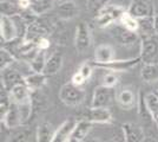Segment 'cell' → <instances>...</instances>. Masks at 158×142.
Listing matches in <instances>:
<instances>
[{"instance_id": "obj_5", "label": "cell", "mask_w": 158, "mask_h": 142, "mask_svg": "<svg viewBox=\"0 0 158 142\" xmlns=\"http://www.w3.org/2000/svg\"><path fill=\"white\" fill-rule=\"evenodd\" d=\"M92 44V34L90 26L85 21H80L76 27L74 34V46L78 54H84Z\"/></svg>"}, {"instance_id": "obj_15", "label": "cell", "mask_w": 158, "mask_h": 142, "mask_svg": "<svg viewBox=\"0 0 158 142\" xmlns=\"http://www.w3.org/2000/svg\"><path fill=\"white\" fill-rule=\"evenodd\" d=\"M87 121L92 123H111L112 114L109 108H91L86 111V115L84 117Z\"/></svg>"}, {"instance_id": "obj_27", "label": "cell", "mask_w": 158, "mask_h": 142, "mask_svg": "<svg viewBox=\"0 0 158 142\" xmlns=\"http://www.w3.org/2000/svg\"><path fill=\"white\" fill-rule=\"evenodd\" d=\"M145 103L155 124L158 127V95L157 93H149L145 95Z\"/></svg>"}, {"instance_id": "obj_26", "label": "cell", "mask_w": 158, "mask_h": 142, "mask_svg": "<svg viewBox=\"0 0 158 142\" xmlns=\"http://www.w3.org/2000/svg\"><path fill=\"white\" fill-rule=\"evenodd\" d=\"M54 6V0H31L30 11L35 15H41L50 12Z\"/></svg>"}, {"instance_id": "obj_22", "label": "cell", "mask_w": 158, "mask_h": 142, "mask_svg": "<svg viewBox=\"0 0 158 142\" xmlns=\"http://www.w3.org/2000/svg\"><path fill=\"white\" fill-rule=\"evenodd\" d=\"M56 130L53 129L52 124L50 122H41L37 127V142H52L54 137Z\"/></svg>"}, {"instance_id": "obj_25", "label": "cell", "mask_w": 158, "mask_h": 142, "mask_svg": "<svg viewBox=\"0 0 158 142\" xmlns=\"http://www.w3.org/2000/svg\"><path fill=\"white\" fill-rule=\"evenodd\" d=\"M0 11L4 17H17L21 13V8L18 5V1L13 0H0Z\"/></svg>"}, {"instance_id": "obj_37", "label": "cell", "mask_w": 158, "mask_h": 142, "mask_svg": "<svg viewBox=\"0 0 158 142\" xmlns=\"http://www.w3.org/2000/svg\"><path fill=\"white\" fill-rule=\"evenodd\" d=\"M50 46H51V41H50V39H48L47 37L41 38V39L37 43V47H38L39 50H41V51H46Z\"/></svg>"}, {"instance_id": "obj_4", "label": "cell", "mask_w": 158, "mask_h": 142, "mask_svg": "<svg viewBox=\"0 0 158 142\" xmlns=\"http://www.w3.org/2000/svg\"><path fill=\"white\" fill-rule=\"evenodd\" d=\"M110 33H111L112 38L117 41L119 45L125 47L133 46L140 39L137 32L130 31L120 24H113L110 28Z\"/></svg>"}, {"instance_id": "obj_45", "label": "cell", "mask_w": 158, "mask_h": 142, "mask_svg": "<svg viewBox=\"0 0 158 142\" xmlns=\"http://www.w3.org/2000/svg\"><path fill=\"white\" fill-rule=\"evenodd\" d=\"M156 93H157V95H158V91H156Z\"/></svg>"}, {"instance_id": "obj_6", "label": "cell", "mask_w": 158, "mask_h": 142, "mask_svg": "<svg viewBox=\"0 0 158 142\" xmlns=\"http://www.w3.org/2000/svg\"><path fill=\"white\" fill-rule=\"evenodd\" d=\"M140 62V57L129 58V59H113L109 63H96L94 61L90 62L93 67L100 69H106L111 72H125L130 71Z\"/></svg>"}, {"instance_id": "obj_28", "label": "cell", "mask_w": 158, "mask_h": 142, "mask_svg": "<svg viewBox=\"0 0 158 142\" xmlns=\"http://www.w3.org/2000/svg\"><path fill=\"white\" fill-rule=\"evenodd\" d=\"M46 54L45 51H41V50H38L37 54L33 56V58L28 62V65H30V69L32 72H43L44 71V68L46 65Z\"/></svg>"}, {"instance_id": "obj_42", "label": "cell", "mask_w": 158, "mask_h": 142, "mask_svg": "<svg viewBox=\"0 0 158 142\" xmlns=\"http://www.w3.org/2000/svg\"><path fill=\"white\" fill-rule=\"evenodd\" d=\"M111 142H125V141H124V137H122L120 140H112Z\"/></svg>"}, {"instance_id": "obj_41", "label": "cell", "mask_w": 158, "mask_h": 142, "mask_svg": "<svg viewBox=\"0 0 158 142\" xmlns=\"http://www.w3.org/2000/svg\"><path fill=\"white\" fill-rule=\"evenodd\" d=\"M86 142H103L100 139H97V137H94V139H89Z\"/></svg>"}, {"instance_id": "obj_13", "label": "cell", "mask_w": 158, "mask_h": 142, "mask_svg": "<svg viewBox=\"0 0 158 142\" xmlns=\"http://www.w3.org/2000/svg\"><path fill=\"white\" fill-rule=\"evenodd\" d=\"M1 124H4L7 129L10 130H14V129L19 128L23 124V118H21V114H20L19 105L17 103L12 102L11 107L6 113V115L1 118Z\"/></svg>"}, {"instance_id": "obj_43", "label": "cell", "mask_w": 158, "mask_h": 142, "mask_svg": "<svg viewBox=\"0 0 158 142\" xmlns=\"http://www.w3.org/2000/svg\"><path fill=\"white\" fill-rule=\"evenodd\" d=\"M66 142H80V141H77V140H74V139H72V137H70Z\"/></svg>"}, {"instance_id": "obj_46", "label": "cell", "mask_w": 158, "mask_h": 142, "mask_svg": "<svg viewBox=\"0 0 158 142\" xmlns=\"http://www.w3.org/2000/svg\"><path fill=\"white\" fill-rule=\"evenodd\" d=\"M157 128H158V127H157Z\"/></svg>"}, {"instance_id": "obj_14", "label": "cell", "mask_w": 158, "mask_h": 142, "mask_svg": "<svg viewBox=\"0 0 158 142\" xmlns=\"http://www.w3.org/2000/svg\"><path fill=\"white\" fill-rule=\"evenodd\" d=\"M54 5H56L57 15L63 20L73 19L79 12L78 7L72 0H60L58 2H54Z\"/></svg>"}, {"instance_id": "obj_19", "label": "cell", "mask_w": 158, "mask_h": 142, "mask_svg": "<svg viewBox=\"0 0 158 142\" xmlns=\"http://www.w3.org/2000/svg\"><path fill=\"white\" fill-rule=\"evenodd\" d=\"M47 81V76L43 72H31L25 76L24 83L31 91H38L43 88Z\"/></svg>"}, {"instance_id": "obj_40", "label": "cell", "mask_w": 158, "mask_h": 142, "mask_svg": "<svg viewBox=\"0 0 158 142\" xmlns=\"http://www.w3.org/2000/svg\"><path fill=\"white\" fill-rule=\"evenodd\" d=\"M143 142H158V139L152 137V136H149V137H145V140Z\"/></svg>"}, {"instance_id": "obj_21", "label": "cell", "mask_w": 158, "mask_h": 142, "mask_svg": "<svg viewBox=\"0 0 158 142\" xmlns=\"http://www.w3.org/2000/svg\"><path fill=\"white\" fill-rule=\"evenodd\" d=\"M116 100H117V103L119 104V107L123 109H126V110L132 109L136 105V96H135L132 90L127 88L122 89L117 94Z\"/></svg>"}, {"instance_id": "obj_39", "label": "cell", "mask_w": 158, "mask_h": 142, "mask_svg": "<svg viewBox=\"0 0 158 142\" xmlns=\"http://www.w3.org/2000/svg\"><path fill=\"white\" fill-rule=\"evenodd\" d=\"M153 28H155V33L158 36V13H155L153 15Z\"/></svg>"}, {"instance_id": "obj_8", "label": "cell", "mask_w": 158, "mask_h": 142, "mask_svg": "<svg viewBox=\"0 0 158 142\" xmlns=\"http://www.w3.org/2000/svg\"><path fill=\"white\" fill-rule=\"evenodd\" d=\"M0 34L4 43H10L19 38V27L14 21V17H4L0 18Z\"/></svg>"}, {"instance_id": "obj_3", "label": "cell", "mask_w": 158, "mask_h": 142, "mask_svg": "<svg viewBox=\"0 0 158 142\" xmlns=\"http://www.w3.org/2000/svg\"><path fill=\"white\" fill-rule=\"evenodd\" d=\"M140 61L143 64L158 63V36H151L140 39Z\"/></svg>"}, {"instance_id": "obj_34", "label": "cell", "mask_w": 158, "mask_h": 142, "mask_svg": "<svg viewBox=\"0 0 158 142\" xmlns=\"http://www.w3.org/2000/svg\"><path fill=\"white\" fill-rule=\"evenodd\" d=\"M103 85L105 87H109V88H114L117 84H118V77L116 76L114 72H106L104 76H103Z\"/></svg>"}, {"instance_id": "obj_35", "label": "cell", "mask_w": 158, "mask_h": 142, "mask_svg": "<svg viewBox=\"0 0 158 142\" xmlns=\"http://www.w3.org/2000/svg\"><path fill=\"white\" fill-rule=\"evenodd\" d=\"M80 74L85 77L86 80H89L91 76H92V71H93V65L90 63V62H85L80 65V68L78 70Z\"/></svg>"}, {"instance_id": "obj_23", "label": "cell", "mask_w": 158, "mask_h": 142, "mask_svg": "<svg viewBox=\"0 0 158 142\" xmlns=\"http://www.w3.org/2000/svg\"><path fill=\"white\" fill-rule=\"evenodd\" d=\"M92 122L87 121L85 118L77 121V124H76V127L73 129V133L71 137L74 139V140H77V141L83 142L86 139V136L89 135L90 130L92 128Z\"/></svg>"}, {"instance_id": "obj_32", "label": "cell", "mask_w": 158, "mask_h": 142, "mask_svg": "<svg viewBox=\"0 0 158 142\" xmlns=\"http://www.w3.org/2000/svg\"><path fill=\"white\" fill-rule=\"evenodd\" d=\"M15 62H17L15 56L6 47L0 49V71L5 70L8 67H12Z\"/></svg>"}, {"instance_id": "obj_44", "label": "cell", "mask_w": 158, "mask_h": 142, "mask_svg": "<svg viewBox=\"0 0 158 142\" xmlns=\"http://www.w3.org/2000/svg\"><path fill=\"white\" fill-rule=\"evenodd\" d=\"M13 1H18V0H13Z\"/></svg>"}, {"instance_id": "obj_9", "label": "cell", "mask_w": 158, "mask_h": 142, "mask_svg": "<svg viewBox=\"0 0 158 142\" xmlns=\"http://www.w3.org/2000/svg\"><path fill=\"white\" fill-rule=\"evenodd\" d=\"M112 90L113 88H109L103 84L96 87L93 90L91 107L93 108H109L112 102Z\"/></svg>"}, {"instance_id": "obj_2", "label": "cell", "mask_w": 158, "mask_h": 142, "mask_svg": "<svg viewBox=\"0 0 158 142\" xmlns=\"http://www.w3.org/2000/svg\"><path fill=\"white\" fill-rule=\"evenodd\" d=\"M59 98L69 107H78L85 100V91L80 87L74 85L72 82L65 83L59 90Z\"/></svg>"}, {"instance_id": "obj_18", "label": "cell", "mask_w": 158, "mask_h": 142, "mask_svg": "<svg viewBox=\"0 0 158 142\" xmlns=\"http://www.w3.org/2000/svg\"><path fill=\"white\" fill-rule=\"evenodd\" d=\"M77 124V121L74 118H67L56 129L54 137L52 142H66L73 133V129Z\"/></svg>"}, {"instance_id": "obj_1", "label": "cell", "mask_w": 158, "mask_h": 142, "mask_svg": "<svg viewBox=\"0 0 158 142\" xmlns=\"http://www.w3.org/2000/svg\"><path fill=\"white\" fill-rule=\"evenodd\" d=\"M125 12V10L119 5L107 4L97 15H94V23L100 28L112 26L116 21H119L122 14Z\"/></svg>"}, {"instance_id": "obj_7", "label": "cell", "mask_w": 158, "mask_h": 142, "mask_svg": "<svg viewBox=\"0 0 158 142\" xmlns=\"http://www.w3.org/2000/svg\"><path fill=\"white\" fill-rule=\"evenodd\" d=\"M127 12L137 19H143L155 15V7L151 0H131Z\"/></svg>"}, {"instance_id": "obj_12", "label": "cell", "mask_w": 158, "mask_h": 142, "mask_svg": "<svg viewBox=\"0 0 158 142\" xmlns=\"http://www.w3.org/2000/svg\"><path fill=\"white\" fill-rule=\"evenodd\" d=\"M123 130V137L125 142H143L145 140L144 129L137 123L126 122L122 124Z\"/></svg>"}, {"instance_id": "obj_17", "label": "cell", "mask_w": 158, "mask_h": 142, "mask_svg": "<svg viewBox=\"0 0 158 142\" xmlns=\"http://www.w3.org/2000/svg\"><path fill=\"white\" fill-rule=\"evenodd\" d=\"M63 63H64V56L61 52H53L50 57H47L46 65L44 68L43 74H45L47 77L54 76L59 72L61 68H63Z\"/></svg>"}, {"instance_id": "obj_36", "label": "cell", "mask_w": 158, "mask_h": 142, "mask_svg": "<svg viewBox=\"0 0 158 142\" xmlns=\"http://www.w3.org/2000/svg\"><path fill=\"white\" fill-rule=\"evenodd\" d=\"M86 81H87V80H86L85 77L80 74L79 71H77V72L72 76V78H71V82H72L73 84H74V85H77V87H80V88L85 84Z\"/></svg>"}, {"instance_id": "obj_24", "label": "cell", "mask_w": 158, "mask_h": 142, "mask_svg": "<svg viewBox=\"0 0 158 142\" xmlns=\"http://www.w3.org/2000/svg\"><path fill=\"white\" fill-rule=\"evenodd\" d=\"M140 77L145 83L158 82V63L143 64L140 70Z\"/></svg>"}, {"instance_id": "obj_38", "label": "cell", "mask_w": 158, "mask_h": 142, "mask_svg": "<svg viewBox=\"0 0 158 142\" xmlns=\"http://www.w3.org/2000/svg\"><path fill=\"white\" fill-rule=\"evenodd\" d=\"M18 5L21 11H27L31 7V0H18Z\"/></svg>"}, {"instance_id": "obj_20", "label": "cell", "mask_w": 158, "mask_h": 142, "mask_svg": "<svg viewBox=\"0 0 158 142\" xmlns=\"http://www.w3.org/2000/svg\"><path fill=\"white\" fill-rule=\"evenodd\" d=\"M116 59L114 58V50L109 44L98 45L94 50V62L96 63H109Z\"/></svg>"}, {"instance_id": "obj_33", "label": "cell", "mask_w": 158, "mask_h": 142, "mask_svg": "<svg viewBox=\"0 0 158 142\" xmlns=\"http://www.w3.org/2000/svg\"><path fill=\"white\" fill-rule=\"evenodd\" d=\"M107 4H110V0H87L86 1V8L93 15H97Z\"/></svg>"}, {"instance_id": "obj_31", "label": "cell", "mask_w": 158, "mask_h": 142, "mask_svg": "<svg viewBox=\"0 0 158 142\" xmlns=\"http://www.w3.org/2000/svg\"><path fill=\"white\" fill-rule=\"evenodd\" d=\"M119 24L123 25V26L125 27V28H127V30L138 33L139 20L137 18H135L133 15H131L127 11H125L124 13L122 14V17H120V19H119Z\"/></svg>"}, {"instance_id": "obj_29", "label": "cell", "mask_w": 158, "mask_h": 142, "mask_svg": "<svg viewBox=\"0 0 158 142\" xmlns=\"http://www.w3.org/2000/svg\"><path fill=\"white\" fill-rule=\"evenodd\" d=\"M12 97L10 91L7 90L5 87H0V117L2 118L6 115V113L8 111V109L12 104Z\"/></svg>"}, {"instance_id": "obj_10", "label": "cell", "mask_w": 158, "mask_h": 142, "mask_svg": "<svg viewBox=\"0 0 158 142\" xmlns=\"http://www.w3.org/2000/svg\"><path fill=\"white\" fill-rule=\"evenodd\" d=\"M25 76L19 71V69L15 68L14 64L12 67H8L5 70H1V85L10 91L15 85L24 83Z\"/></svg>"}, {"instance_id": "obj_30", "label": "cell", "mask_w": 158, "mask_h": 142, "mask_svg": "<svg viewBox=\"0 0 158 142\" xmlns=\"http://www.w3.org/2000/svg\"><path fill=\"white\" fill-rule=\"evenodd\" d=\"M31 134H32V131L28 127L21 126L18 128V130L14 131L12 135L7 137L6 142H28Z\"/></svg>"}, {"instance_id": "obj_11", "label": "cell", "mask_w": 158, "mask_h": 142, "mask_svg": "<svg viewBox=\"0 0 158 142\" xmlns=\"http://www.w3.org/2000/svg\"><path fill=\"white\" fill-rule=\"evenodd\" d=\"M47 36H48V28L45 26V24L40 23L37 19L35 21L27 25L23 38L26 41H31V43L37 44L41 38H45Z\"/></svg>"}, {"instance_id": "obj_16", "label": "cell", "mask_w": 158, "mask_h": 142, "mask_svg": "<svg viewBox=\"0 0 158 142\" xmlns=\"http://www.w3.org/2000/svg\"><path fill=\"white\" fill-rule=\"evenodd\" d=\"M10 94H11V97H12V101L14 103H17V104H19V105L33 101L32 91L27 88V85L25 83L15 85L14 88L10 90Z\"/></svg>"}]
</instances>
